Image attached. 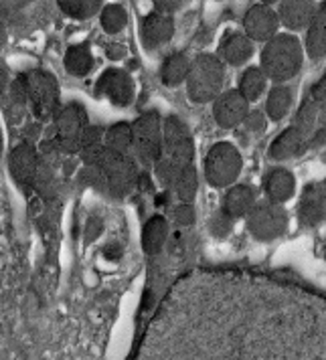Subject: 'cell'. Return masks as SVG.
<instances>
[{
  "label": "cell",
  "instance_id": "1",
  "mask_svg": "<svg viewBox=\"0 0 326 360\" xmlns=\"http://www.w3.org/2000/svg\"><path fill=\"white\" fill-rule=\"evenodd\" d=\"M195 158V142L189 126L179 115H168L163 122V146L158 160L154 162V176L158 184L170 188L173 180L193 164Z\"/></svg>",
  "mask_w": 326,
  "mask_h": 360
},
{
  "label": "cell",
  "instance_id": "2",
  "mask_svg": "<svg viewBox=\"0 0 326 360\" xmlns=\"http://www.w3.org/2000/svg\"><path fill=\"white\" fill-rule=\"evenodd\" d=\"M304 53L302 45L294 34H276L268 41L261 51V71L268 79H274L280 85L298 75L302 69Z\"/></svg>",
  "mask_w": 326,
  "mask_h": 360
},
{
  "label": "cell",
  "instance_id": "3",
  "mask_svg": "<svg viewBox=\"0 0 326 360\" xmlns=\"http://www.w3.org/2000/svg\"><path fill=\"white\" fill-rule=\"evenodd\" d=\"M225 83V69L217 55L201 53L191 61L187 75V96L193 103H209L221 96Z\"/></svg>",
  "mask_w": 326,
  "mask_h": 360
},
{
  "label": "cell",
  "instance_id": "4",
  "mask_svg": "<svg viewBox=\"0 0 326 360\" xmlns=\"http://www.w3.org/2000/svg\"><path fill=\"white\" fill-rule=\"evenodd\" d=\"M25 87H27V98L31 112L41 122L55 120L57 112L61 110V98H59V83L55 75L43 69H33L23 73Z\"/></svg>",
  "mask_w": 326,
  "mask_h": 360
},
{
  "label": "cell",
  "instance_id": "5",
  "mask_svg": "<svg viewBox=\"0 0 326 360\" xmlns=\"http://www.w3.org/2000/svg\"><path fill=\"white\" fill-rule=\"evenodd\" d=\"M87 168L98 170V176L104 180V184L112 191V195H115V197L128 195L136 184V179H138L136 162L130 156L115 154V152H110L106 148L99 152L94 162L87 164Z\"/></svg>",
  "mask_w": 326,
  "mask_h": 360
},
{
  "label": "cell",
  "instance_id": "6",
  "mask_svg": "<svg viewBox=\"0 0 326 360\" xmlns=\"http://www.w3.org/2000/svg\"><path fill=\"white\" fill-rule=\"evenodd\" d=\"M163 146V120L158 112L138 115L132 124V154L144 168L154 166Z\"/></svg>",
  "mask_w": 326,
  "mask_h": 360
},
{
  "label": "cell",
  "instance_id": "7",
  "mask_svg": "<svg viewBox=\"0 0 326 360\" xmlns=\"http://www.w3.org/2000/svg\"><path fill=\"white\" fill-rule=\"evenodd\" d=\"M242 166H244V160H242L239 150L229 142L213 144L209 154L205 156V164H203L205 179L215 188H223V186L233 184L242 172Z\"/></svg>",
  "mask_w": 326,
  "mask_h": 360
},
{
  "label": "cell",
  "instance_id": "8",
  "mask_svg": "<svg viewBox=\"0 0 326 360\" xmlns=\"http://www.w3.org/2000/svg\"><path fill=\"white\" fill-rule=\"evenodd\" d=\"M55 138L53 146L61 152H80V140L83 131L89 126L87 124V112L82 103L71 101L65 108H61L55 115Z\"/></svg>",
  "mask_w": 326,
  "mask_h": 360
},
{
  "label": "cell",
  "instance_id": "9",
  "mask_svg": "<svg viewBox=\"0 0 326 360\" xmlns=\"http://www.w3.org/2000/svg\"><path fill=\"white\" fill-rule=\"evenodd\" d=\"M247 229L260 241H272L288 229V213L276 202H260L247 214Z\"/></svg>",
  "mask_w": 326,
  "mask_h": 360
},
{
  "label": "cell",
  "instance_id": "10",
  "mask_svg": "<svg viewBox=\"0 0 326 360\" xmlns=\"http://www.w3.org/2000/svg\"><path fill=\"white\" fill-rule=\"evenodd\" d=\"M96 98H106L115 108H126L134 99V79L124 69H106L96 83Z\"/></svg>",
  "mask_w": 326,
  "mask_h": 360
},
{
  "label": "cell",
  "instance_id": "11",
  "mask_svg": "<svg viewBox=\"0 0 326 360\" xmlns=\"http://www.w3.org/2000/svg\"><path fill=\"white\" fill-rule=\"evenodd\" d=\"M277 27H280L277 13L272 6H268V4H263V2L249 6V11L245 13L244 34L251 41V43H253V41L268 43L270 39H274L277 34Z\"/></svg>",
  "mask_w": 326,
  "mask_h": 360
},
{
  "label": "cell",
  "instance_id": "12",
  "mask_svg": "<svg viewBox=\"0 0 326 360\" xmlns=\"http://www.w3.org/2000/svg\"><path fill=\"white\" fill-rule=\"evenodd\" d=\"M247 114H249V103L245 101L244 96L237 89L223 91L215 99L213 117H215L217 126L223 130H231V128H237L239 124H244Z\"/></svg>",
  "mask_w": 326,
  "mask_h": 360
},
{
  "label": "cell",
  "instance_id": "13",
  "mask_svg": "<svg viewBox=\"0 0 326 360\" xmlns=\"http://www.w3.org/2000/svg\"><path fill=\"white\" fill-rule=\"evenodd\" d=\"M39 154L35 150L33 144H27V142H20L18 146L11 150V156H8V168H11V176L15 179L17 184H20L23 188L27 186H33L39 176Z\"/></svg>",
  "mask_w": 326,
  "mask_h": 360
},
{
  "label": "cell",
  "instance_id": "14",
  "mask_svg": "<svg viewBox=\"0 0 326 360\" xmlns=\"http://www.w3.org/2000/svg\"><path fill=\"white\" fill-rule=\"evenodd\" d=\"M298 217L304 227H316L326 219V184L314 182L302 191Z\"/></svg>",
  "mask_w": 326,
  "mask_h": 360
},
{
  "label": "cell",
  "instance_id": "15",
  "mask_svg": "<svg viewBox=\"0 0 326 360\" xmlns=\"http://www.w3.org/2000/svg\"><path fill=\"white\" fill-rule=\"evenodd\" d=\"M175 34V18L164 17L158 13H150L142 18L140 22V39L142 45L148 51L161 49L163 45H166Z\"/></svg>",
  "mask_w": 326,
  "mask_h": 360
},
{
  "label": "cell",
  "instance_id": "16",
  "mask_svg": "<svg viewBox=\"0 0 326 360\" xmlns=\"http://www.w3.org/2000/svg\"><path fill=\"white\" fill-rule=\"evenodd\" d=\"M253 55V43L239 31H227L219 41L217 57L221 63L239 67L247 63Z\"/></svg>",
  "mask_w": 326,
  "mask_h": 360
},
{
  "label": "cell",
  "instance_id": "17",
  "mask_svg": "<svg viewBox=\"0 0 326 360\" xmlns=\"http://www.w3.org/2000/svg\"><path fill=\"white\" fill-rule=\"evenodd\" d=\"M308 148V136L296 126H290L277 136L268 150L272 160H290L300 154H304Z\"/></svg>",
  "mask_w": 326,
  "mask_h": 360
},
{
  "label": "cell",
  "instance_id": "18",
  "mask_svg": "<svg viewBox=\"0 0 326 360\" xmlns=\"http://www.w3.org/2000/svg\"><path fill=\"white\" fill-rule=\"evenodd\" d=\"M314 13L316 4L312 0H286L277 8V20L290 31H300L308 27Z\"/></svg>",
  "mask_w": 326,
  "mask_h": 360
},
{
  "label": "cell",
  "instance_id": "19",
  "mask_svg": "<svg viewBox=\"0 0 326 360\" xmlns=\"http://www.w3.org/2000/svg\"><path fill=\"white\" fill-rule=\"evenodd\" d=\"M256 207V191L249 184H235L227 191L223 198V213L229 219H242L247 217L249 211Z\"/></svg>",
  "mask_w": 326,
  "mask_h": 360
},
{
  "label": "cell",
  "instance_id": "20",
  "mask_svg": "<svg viewBox=\"0 0 326 360\" xmlns=\"http://www.w3.org/2000/svg\"><path fill=\"white\" fill-rule=\"evenodd\" d=\"M306 53L314 61L326 55V2L316 6V13L310 20L306 31Z\"/></svg>",
  "mask_w": 326,
  "mask_h": 360
},
{
  "label": "cell",
  "instance_id": "21",
  "mask_svg": "<svg viewBox=\"0 0 326 360\" xmlns=\"http://www.w3.org/2000/svg\"><path fill=\"white\" fill-rule=\"evenodd\" d=\"M263 188H265V195L270 197V202H284L292 197L294 191H296V180L294 174L286 168H274L265 180H263Z\"/></svg>",
  "mask_w": 326,
  "mask_h": 360
},
{
  "label": "cell",
  "instance_id": "22",
  "mask_svg": "<svg viewBox=\"0 0 326 360\" xmlns=\"http://www.w3.org/2000/svg\"><path fill=\"white\" fill-rule=\"evenodd\" d=\"M27 105H29V98H27L25 79H23V75H18L15 82H11L8 94H6V99H4V114H6V120L11 124H15V122L18 124L25 117Z\"/></svg>",
  "mask_w": 326,
  "mask_h": 360
},
{
  "label": "cell",
  "instance_id": "23",
  "mask_svg": "<svg viewBox=\"0 0 326 360\" xmlns=\"http://www.w3.org/2000/svg\"><path fill=\"white\" fill-rule=\"evenodd\" d=\"M191 69V59L187 53H170L161 65V79L168 87H177L182 82H187Z\"/></svg>",
  "mask_w": 326,
  "mask_h": 360
},
{
  "label": "cell",
  "instance_id": "24",
  "mask_svg": "<svg viewBox=\"0 0 326 360\" xmlns=\"http://www.w3.org/2000/svg\"><path fill=\"white\" fill-rule=\"evenodd\" d=\"M168 239V223L163 214H154L148 219L142 231V249L146 255H156Z\"/></svg>",
  "mask_w": 326,
  "mask_h": 360
},
{
  "label": "cell",
  "instance_id": "25",
  "mask_svg": "<svg viewBox=\"0 0 326 360\" xmlns=\"http://www.w3.org/2000/svg\"><path fill=\"white\" fill-rule=\"evenodd\" d=\"M65 71L73 77H85L92 67H94V55H92V49L87 43H82V45H73L69 47L65 53Z\"/></svg>",
  "mask_w": 326,
  "mask_h": 360
},
{
  "label": "cell",
  "instance_id": "26",
  "mask_svg": "<svg viewBox=\"0 0 326 360\" xmlns=\"http://www.w3.org/2000/svg\"><path fill=\"white\" fill-rule=\"evenodd\" d=\"M104 148L115 154L128 156L132 150V124L118 122L114 126H110L104 131Z\"/></svg>",
  "mask_w": 326,
  "mask_h": 360
},
{
  "label": "cell",
  "instance_id": "27",
  "mask_svg": "<svg viewBox=\"0 0 326 360\" xmlns=\"http://www.w3.org/2000/svg\"><path fill=\"white\" fill-rule=\"evenodd\" d=\"M265 87H268V77L263 75L260 67L245 69L244 75L239 77V83H237V91L244 96L247 103L260 99L265 94Z\"/></svg>",
  "mask_w": 326,
  "mask_h": 360
},
{
  "label": "cell",
  "instance_id": "28",
  "mask_svg": "<svg viewBox=\"0 0 326 360\" xmlns=\"http://www.w3.org/2000/svg\"><path fill=\"white\" fill-rule=\"evenodd\" d=\"M292 101L294 94L288 85L272 87V91L268 96V101H265V112L270 115V120H274V122L284 120L288 115V112H290V108H292Z\"/></svg>",
  "mask_w": 326,
  "mask_h": 360
},
{
  "label": "cell",
  "instance_id": "29",
  "mask_svg": "<svg viewBox=\"0 0 326 360\" xmlns=\"http://www.w3.org/2000/svg\"><path fill=\"white\" fill-rule=\"evenodd\" d=\"M170 191L175 193V197L182 200L184 205H191L195 200L196 193H199V172H196L195 164L187 166L180 172L177 179L173 180Z\"/></svg>",
  "mask_w": 326,
  "mask_h": 360
},
{
  "label": "cell",
  "instance_id": "30",
  "mask_svg": "<svg viewBox=\"0 0 326 360\" xmlns=\"http://www.w3.org/2000/svg\"><path fill=\"white\" fill-rule=\"evenodd\" d=\"M101 2L99 0H59L61 13L75 20H87L101 13Z\"/></svg>",
  "mask_w": 326,
  "mask_h": 360
},
{
  "label": "cell",
  "instance_id": "31",
  "mask_svg": "<svg viewBox=\"0 0 326 360\" xmlns=\"http://www.w3.org/2000/svg\"><path fill=\"white\" fill-rule=\"evenodd\" d=\"M99 25L108 34H118L128 25V13L122 4H106L99 13Z\"/></svg>",
  "mask_w": 326,
  "mask_h": 360
},
{
  "label": "cell",
  "instance_id": "32",
  "mask_svg": "<svg viewBox=\"0 0 326 360\" xmlns=\"http://www.w3.org/2000/svg\"><path fill=\"white\" fill-rule=\"evenodd\" d=\"M209 227H211L213 235H217V237H225V235H229V231H231V219H229L227 214L223 213V211H219V213H215L211 217Z\"/></svg>",
  "mask_w": 326,
  "mask_h": 360
},
{
  "label": "cell",
  "instance_id": "33",
  "mask_svg": "<svg viewBox=\"0 0 326 360\" xmlns=\"http://www.w3.org/2000/svg\"><path fill=\"white\" fill-rule=\"evenodd\" d=\"M244 126L247 131H253V134H261V131H265V115L260 110H253V112H249L247 117L244 120Z\"/></svg>",
  "mask_w": 326,
  "mask_h": 360
},
{
  "label": "cell",
  "instance_id": "34",
  "mask_svg": "<svg viewBox=\"0 0 326 360\" xmlns=\"http://www.w3.org/2000/svg\"><path fill=\"white\" fill-rule=\"evenodd\" d=\"M175 221H177V225H182V227H189V225H193L196 221V211L193 205H179L177 209H175Z\"/></svg>",
  "mask_w": 326,
  "mask_h": 360
},
{
  "label": "cell",
  "instance_id": "35",
  "mask_svg": "<svg viewBox=\"0 0 326 360\" xmlns=\"http://www.w3.org/2000/svg\"><path fill=\"white\" fill-rule=\"evenodd\" d=\"M180 6H182V2H179V0H156L154 13L164 15V17H173V13L180 11Z\"/></svg>",
  "mask_w": 326,
  "mask_h": 360
},
{
  "label": "cell",
  "instance_id": "36",
  "mask_svg": "<svg viewBox=\"0 0 326 360\" xmlns=\"http://www.w3.org/2000/svg\"><path fill=\"white\" fill-rule=\"evenodd\" d=\"M8 87H11V77H8V71H6V67L0 65V103H4L6 94H8Z\"/></svg>",
  "mask_w": 326,
  "mask_h": 360
},
{
  "label": "cell",
  "instance_id": "37",
  "mask_svg": "<svg viewBox=\"0 0 326 360\" xmlns=\"http://www.w3.org/2000/svg\"><path fill=\"white\" fill-rule=\"evenodd\" d=\"M326 146V126H322L320 130H316L312 134V138L308 140V148H320Z\"/></svg>",
  "mask_w": 326,
  "mask_h": 360
},
{
  "label": "cell",
  "instance_id": "38",
  "mask_svg": "<svg viewBox=\"0 0 326 360\" xmlns=\"http://www.w3.org/2000/svg\"><path fill=\"white\" fill-rule=\"evenodd\" d=\"M106 55H108V59H124V55H126V47H122V45H110L108 49H106Z\"/></svg>",
  "mask_w": 326,
  "mask_h": 360
},
{
  "label": "cell",
  "instance_id": "39",
  "mask_svg": "<svg viewBox=\"0 0 326 360\" xmlns=\"http://www.w3.org/2000/svg\"><path fill=\"white\" fill-rule=\"evenodd\" d=\"M6 39H8V34H6V27H4V20L0 18V49L4 47Z\"/></svg>",
  "mask_w": 326,
  "mask_h": 360
},
{
  "label": "cell",
  "instance_id": "40",
  "mask_svg": "<svg viewBox=\"0 0 326 360\" xmlns=\"http://www.w3.org/2000/svg\"><path fill=\"white\" fill-rule=\"evenodd\" d=\"M2 148H4V140H2V130H0V158H2Z\"/></svg>",
  "mask_w": 326,
  "mask_h": 360
}]
</instances>
